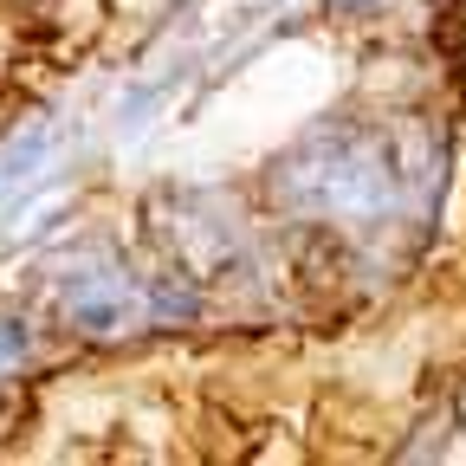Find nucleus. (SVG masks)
I'll return each mask as SVG.
<instances>
[{
    "label": "nucleus",
    "instance_id": "2",
    "mask_svg": "<svg viewBox=\"0 0 466 466\" xmlns=\"http://www.w3.org/2000/svg\"><path fill=\"white\" fill-rule=\"evenodd\" d=\"M66 318L91 337H116L137 318V291L116 272H72L66 279Z\"/></svg>",
    "mask_w": 466,
    "mask_h": 466
},
{
    "label": "nucleus",
    "instance_id": "3",
    "mask_svg": "<svg viewBox=\"0 0 466 466\" xmlns=\"http://www.w3.org/2000/svg\"><path fill=\"white\" fill-rule=\"evenodd\" d=\"M149 305H156V311H168V318H195V305H201V299H195V291L175 279V272H162V279H149Z\"/></svg>",
    "mask_w": 466,
    "mask_h": 466
},
{
    "label": "nucleus",
    "instance_id": "4",
    "mask_svg": "<svg viewBox=\"0 0 466 466\" xmlns=\"http://www.w3.org/2000/svg\"><path fill=\"white\" fill-rule=\"evenodd\" d=\"M26 357V330L20 324H0V363H20Z\"/></svg>",
    "mask_w": 466,
    "mask_h": 466
},
{
    "label": "nucleus",
    "instance_id": "1",
    "mask_svg": "<svg viewBox=\"0 0 466 466\" xmlns=\"http://www.w3.org/2000/svg\"><path fill=\"white\" fill-rule=\"evenodd\" d=\"M285 188L311 214H376L389 201V168L370 143H311L291 162Z\"/></svg>",
    "mask_w": 466,
    "mask_h": 466
}]
</instances>
